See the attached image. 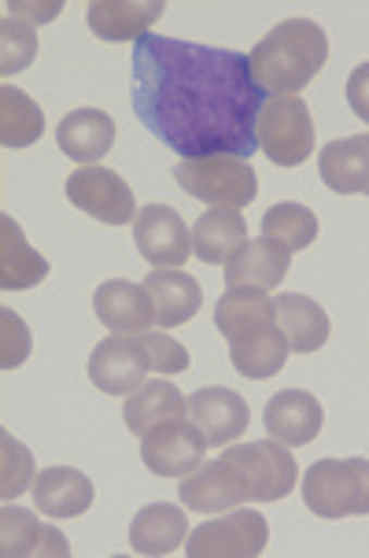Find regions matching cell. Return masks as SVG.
<instances>
[{
    "label": "cell",
    "instance_id": "obj_1",
    "mask_svg": "<svg viewBox=\"0 0 369 558\" xmlns=\"http://www.w3.org/2000/svg\"><path fill=\"white\" fill-rule=\"evenodd\" d=\"M134 111L140 126L182 159L259 153V111L244 52L211 49L182 37L145 34L134 45Z\"/></svg>",
    "mask_w": 369,
    "mask_h": 558
},
{
    "label": "cell",
    "instance_id": "obj_2",
    "mask_svg": "<svg viewBox=\"0 0 369 558\" xmlns=\"http://www.w3.org/2000/svg\"><path fill=\"white\" fill-rule=\"evenodd\" d=\"M214 326L230 340V363L251 381L285 371L288 337L278 322V300L259 289H230L214 307Z\"/></svg>",
    "mask_w": 369,
    "mask_h": 558
},
{
    "label": "cell",
    "instance_id": "obj_3",
    "mask_svg": "<svg viewBox=\"0 0 369 558\" xmlns=\"http://www.w3.org/2000/svg\"><path fill=\"white\" fill-rule=\"evenodd\" d=\"M329 60V34L315 19H285L251 49V78L262 93L296 97Z\"/></svg>",
    "mask_w": 369,
    "mask_h": 558
},
{
    "label": "cell",
    "instance_id": "obj_4",
    "mask_svg": "<svg viewBox=\"0 0 369 558\" xmlns=\"http://www.w3.org/2000/svg\"><path fill=\"white\" fill-rule=\"evenodd\" d=\"M303 504L329 522L369 514V459H318L303 474Z\"/></svg>",
    "mask_w": 369,
    "mask_h": 558
},
{
    "label": "cell",
    "instance_id": "obj_5",
    "mask_svg": "<svg viewBox=\"0 0 369 558\" xmlns=\"http://www.w3.org/2000/svg\"><path fill=\"white\" fill-rule=\"evenodd\" d=\"M177 185L188 196H196L207 207H230L241 211L259 196V178L248 159L241 156H204V159H182L174 167Z\"/></svg>",
    "mask_w": 369,
    "mask_h": 558
},
{
    "label": "cell",
    "instance_id": "obj_6",
    "mask_svg": "<svg viewBox=\"0 0 369 558\" xmlns=\"http://www.w3.org/2000/svg\"><path fill=\"white\" fill-rule=\"evenodd\" d=\"M259 148L278 167H299L315 153V119L307 100L299 97H273L259 111Z\"/></svg>",
    "mask_w": 369,
    "mask_h": 558
},
{
    "label": "cell",
    "instance_id": "obj_7",
    "mask_svg": "<svg viewBox=\"0 0 369 558\" xmlns=\"http://www.w3.org/2000/svg\"><path fill=\"white\" fill-rule=\"evenodd\" d=\"M270 544V522L259 510L236 507L233 514L214 518L185 541L188 558H255Z\"/></svg>",
    "mask_w": 369,
    "mask_h": 558
},
{
    "label": "cell",
    "instance_id": "obj_8",
    "mask_svg": "<svg viewBox=\"0 0 369 558\" xmlns=\"http://www.w3.org/2000/svg\"><path fill=\"white\" fill-rule=\"evenodd\" d=\"M67 201L103 226H126L137 219L134 189L126 185L122 174H115V170H108L100 163L74 170L67 178Z\"/></svg>",
    "mask_w": 369,
    "mask_h": 558
},
{
    "label": "cell",
    "instance_id": "obj_9",
    "mask_svg": "<svg viewBox=\"0 0 369 558\" xmlns=\"http://www.w3.org/2000/svg\"><path fill=\"white\" fill-rule=\"evenodd\" d=\"M151 371V352L145 337L115 333L100 340L89 355V381L97 385L103 396H130L145 385Z\"/></svg>",
    "mask_w": 369,
    "mask_h": 558
},
{
    "label": "cell",
    "instance_id": "obj_10",
    "mask_svg": "<svg viewBox=\"0 0 369 558\" xmlns=\"http://www.w3.org/2000/svg\"><path fill=\"white\" fill-rule=\"evenodd\" d=\"M230 459L244 470L251 504H273V499H285L296 488V459L281 440L270 437L255 444H236V448H230Z\"/></svg>",
    "mask_w": 369,
    "mask_h": 558
},
{
    "label": "cell",
    "instance_id": "obj_11",
    "mask_svg": "<svg viewBox=\"0 0 369 558\" xmlns=\"http://www.w3.org/2000/svg\"><path fill=\"white\" fill-rule=\"evenodd\" d=\"M134 241L137 252L145 255L156 270H177L193 255V233L182 215L167 204H148L134 219Z\"/></svg>",
    "mask_w": 369,
    "mask_h": 558
},
{
    "label": "cell",
    "instance_id": "obj_12",
    "mask_svg": "<svg viewBox=\"0 0 369 558\" xmlns=\"http://www.w3.org/2000/svg\"><path fill=\"white\" fill-rule=\"evenodd\" d=\"M182 504L196 514H225V510H236L248 504V481H244V470L236 466L225 451L222 459L200 462L188 477H182Z\"/></svg>",
    "mask_w": 369,
    "mask_h": 558
},
{
    "label": "cell",
    "instance_id": "obj_13",
    "mask_svg": "<svg viewBox=\"0 0 369 558\" xmlns=\"http://www.w3.org/2000/svg\"><path fill=\"white\" fill-rule=\"evenodd\" d=\"M207 440L188 418L163 422L140 437V459L159 477H188L204 462Z\"/></svg>",
    "mask_w": 369,
    "mask_h": 558
},
{
    "label": "cell",
    "instance_id": "obj_14",
    "mask_svg": "<svg viewBox=\"0 0 369 558\" xmlns=\"http://www.w3.org/2000/svg\"><path fill=\"white\" fill-rule=\"evenodd\" d=\"M248 403L233 389H200L188 396V422L204 433L207 448H222L244 437L248 429Z\"/></svg>",
    "mask_w": 369,
    "mask_h": 558
},
{
    "label": "cell",
    "instance_id": "obj_15",
    "mask_svg": "<svg viewBox=\"0 0 369 558\" xmlns=\"http://www.w3.org/2000/svg\"><path fill=\"white\" fill-rule=\"evenodd\" d=\"M321 403L303 389H285L278 396H270L267 411H262V425L273 440H281L285 448H303L321 433Z\"/></svg>",
    "mask_w": 369,
    "mask_h": 558
},
{
    "label": "cell",
    "instance_id": "obj_16",
    "mask_svg": "<svg viewBox=\"0 0 369 558\" xmlns=\"http://www.w3.org/2000/svg\"><path fill=\"white\" fill-rule=\"evenodd\" d=\"M93 311L111 333H148L151 322H156V304H151L148 289L134 286V281H103L93 296Z\"/></svg>",
    "mask_w": 369,
    "mask_h": 558
},
{
    "label": "cell",
    "instance_id": "obj_17",
    "mask_svg": "<svg viewBox=\"0 0 369 558\" xmlns=\"http://www.w3.org/2000/svg\"><path fill=\"white\" fill-rule=\"evenodd\" d=\"M288 263H292V252L285 248V244L267 241V238L248 241L230 263H225V286L270 292L285 281Z\"/></svg>",
    "mask_w": 369,
    "mask_h": 558
},
{
    "label": "cell",
    "instance_id": "obj_18",
    "mask_svg": "<svg viewBox=\"0 0 369 558\" xmlns=\"http://www.w3.org/2000/svg\"><path fill=\"white\" fill-rule=\"evenodd\" d=\"M0 555L4 558H26V555H52V558H67V536L52 525H41L30 510L8 504L0 510Z\"/></svg>",
    "mask_w": 369,
    "mask_h": 558
},
{
    "label": "cell",
    "instance_id": "obj_19",
    "mask_svg": "<svg viewBox=\"0 0 369 558\" xmlns=\"http://www.w3.org/2000/svg\"><path fill=\"white\" fill-rule=\"evenodd\" d=\"M56 145L74 163H100L111 153V145H115V122L100 108H78L56 126Z\"/></svg>",
    "mask_w": 369,
    "mask_h": 558
},
{
    "label": "cell",
    "instance_id": "obj_20",
    "mask_svg": "<svg viewBox=\"0 0 369 558\" xmlns=\"http://www.w3.org/2000/svg\"><path fill=\"white\" fill-rule=\"evenodd\" d=\"M167 12L163 0H93L89 31L103 41H140L148 26Z\"/></svg>",
    "mask_w": 369,
    "mask_h": 558
},
{
    "label": "cell",
    "instance_id": "obj_21",
    "mask_svg": "<svg viewBox=\"0 0 369 558\" xmlns=\"http://www.w3.org/2000/svg\"><path fill=\"white\" fill-rule=\"evenodd\" d=\"M34 504L45 518H82L97 499L93 481L82 470L71 466H49L34 481Z\"/></svg>",
    "mask_w": 369,
    "mask_h": 558
},
{
    "label": "cell",
    "instance_id": "obj_22",
    "mask_svg": "<svg viewBox=\"0 0 369 558\" xmlns=\"http://www.w3.org/2000/svg\"><path fill=\"white\" fill-rule=\"evenodd\" d=\"M318 170L321 182L333 193L369 196V134L340 137L333 145H325L318 156Z\"/></svg>",
    "mask_w": 369,
    "mask_h": 558
},
{
    "label": "cell",
    "instance_id": "obj_23",
    "mask_svg": "<svg viewBox=\"0 0 369 558\" xmlns=\"http://www.w3.org/2000/svg\"><path fill=\"white\" fill-rule=\"evenodd\" d=\"M244 244H248V222L230 207H207L193 226V255L211 267L230 263Z\"/></svg>",
    "mask_w": 369,
    "mask_h": 558
},
{
    "label": "cell",
    "instance_id": "obj_24",
    "mask_svg": "<svg viewBox=\"0 0 369 558\" xmlns=\"http://www.w3.org/2000/svg\"><path fill=\"white\" fill-rule=\"evenodd\" d=\"M145 289L156 304V322L163 329H174L182 322L196 318V311L204 304V289L196 278H188L182 270H151L145 278Z\"/></svg>",
    "mask_w": 369,
    "mask_h": 558
},
{
    "label": "cell",
    "instance_id": "obj_25",
    "mask_svg": "<svg viewBox=\"0 0 369 558\" xmlns=\"http://www.w3.org/2000/svg\"><path fill=\"white\" fill-rule=\"evenodd\" d=\"M188 541V522L174 504H148L134 514L130 544L137 555H170Z\"/></svg>",
    "mask_w": 369,
    "mask_h": 558
},
{
    "label": "cell",
    "instance_id": "obj_26",
    "mask_svg": "<svg viewBox=\"0 0 369 558\" xmlns=\"http://www.w3.org/2000/svg\"><path fill=\"white\" fill-rule=\"evenodd\" d=\"M185 414H188V400L170 381H163V377H159V381H145L137 392L126 396V403H122V418H126V425L137 437H145V433H151L163 422L185 418Z\"/></svg>",
    "mask_w": 369,
    "mask_h": 558
},
{
    "label": "cell",
    "instance_id": "obj_27",
    "mask_svg": "<svg viewBox=\"0 0 369 558\" xmlns=\"http://www.w3.org/2000/svg\"><path fill=\"white\" fill-rule=\"evenodd\" d=\"M49 259L37 255L26 244L23 230L15 226V219L0 215V289L19 292V289H34L37 281L49 278Z\"/></svg>",
    "mask_w": 369,
    "mask_h": 558
},
{
    "label": "cell",
    "instance_id": "obj_28",
    "mask_svg": "<svg viewBox=\"0 0 369 558\" xmlns=\"http://www.w3.org/2000/svg\"><path fill=\"white\" fill-rule=\"evenodd\" d=\"M278 322L288 337V348L299 355L318 352L329 340V315L321 311V304L303 296V292H285V296L278 300Z\"/></svg>",
    "mask_w": 369,
    "mask_h": 558
},
{
    "label": "cell",
    "instance_id": "obj_29",
    "mask_svg": "<svg viewBox=\"0 0 369 558\" xmlns=\"http://www.w3.org/2000/svg\"><path fill=\"white\" fill-rule=\"evenodd\" d=\"M45 134V111L15 85L0 89V145L30 148Z\"/></svg>",
    "mask_w": 369,
    "mask_h": 558
},
{
    "label": "cell",
    "instance_id": "obj_30",
    "mask_svg": "<svg viewBox=\"0 0 369 558\" xmlns=\"http://www.w3.org/2000/svg\"><path fill=\"white\" fill-rule=\"evenodd\" d=\"M262 238L285 244L288 252H303L318 238V219L310 207H303L296 201H281L262 215Z\"/></svg>",
    "mask_w": 369,
    "mask_h": 558
},
{
    "label": "cell",
    "instance_id": "obj_31",
    "mask_svg": "<svg viewBox=\"0 0 369 558\" xmlns=\"http://www.w3.org/2000/svg\"><path fill=\"white\" fill-rule=\"evenodd\" d=\"M34 459L26 444H19L12 433H0V496L12 504L26 488H34Z\"/></svg>",
    "mask_w": 369,
    "mask_h": 558
},
{
    "label": "cell",
    "instance_id": "obj_32",
    "mask_svg": "<svg viewBox=\"0 0 369 558\" xmlns=\"http://www.w3.org/2000/svg\"><path fill=\"white\" fill-rule=\"evenodd\" d=\"M37 56V34L26 19L8 15L0 23V71L4 74H19L34 63Z\"/></svg>",
    "mask_w": 369,
    "mask_h": 558
},
{
    "label": "cell",
    "instance_id": "obj_33",
    "mask_svg": "<svg viewBox=\"0 0 369 558\" xmlns=\"http://www.w3.org/2000/svg\"><path fill=\"white\" fill-rule=\"evenodd\" d=\"M0 329H4V340H0V366L15 371V366H23L26 355H30V329H26V322L8 307H0Z\"/></svg>",
    "mask_w": 369,
    "mask_h": 558
},
{
    "label": "cell",
    "instance_id": "obj_34",
    "mask_svg": "<svg viewBox=\"0 0 369 558\" xmlns=\"http://www.w3.org/2000/svg\"><path fill=\"white\" fill-rule=\"evenodd\" d=\"M140 337H145V344L151 352V371L156 374L170 377V374L188 371V352L170 333H163V329H159V333L156 329H148V333H140Z\"/></svg>",
    "mask_w": 369,
    "mask_h": 558
},
{
    "label": "cell",
    "instance_id": "obj_35",
    "mask_svg": "<svg viewBox=\"0 0 369 558\" xmlns=\"http://www.w3.org/2000/svg\"><path fill=\"white\" fill-rule=\"evenodd\" d=\"M347 104L362 122H369V63H358L347 78Z\"/></svg>",
    "mask_w": 369,
    "mask_h": 558
},
{
    "label": "cell",
    "instance_id": "obj_36",
    "mask_svg": "<svg viewBox=\"0 0 369 558\" xmlns=\"http://www.w3.org/2000/svg\"><path fill=\"white\" fill-rule=\"evenodd\" d=\"M8 12H12V15L34 12L30 23H52L56 12H60V4H8Z\"/></svg>",
    "mask_w": 369,
    "mask_h": 558
}]
</instances>
